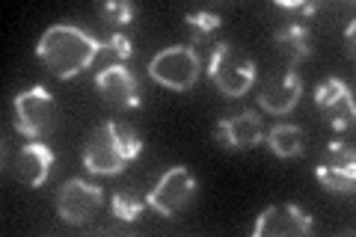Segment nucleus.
<instances>
[{
	"label": "nucleus",
	"instance_id": "4be33fe9",
	"mask_svg": "<svg viewBox=\"0 0 356 237\" xmlns=\"http://www.w3.org/2000/svg\"><path fill=\"white\" fill-rule=\"evenodd\" d=\"M353 30H356V27H353V21H350V24H348V42H350V51H353Z\"/></svg>",
	"mask_w": 356,
	"mask_h": 237
},
{
	"label": "nucleus",
	"instance_id": "412c9836",
	"mask_svg": "<svg viewBox=\"0 0 356 237\" xmlns=\"http://www.w3.org/2000/svg\"><path fill=\"white\" fill-rule=\"evenodd\" d=\"M276 9H282V13H288V15H294L297 21H309V18H315L318 15V3H306V0H280V3H273Z\"/></svg>",
	"mask_w": 356,
	"mask_h": 237
},
{
	"label": "nucleus",
	"instance_id": "ddd939ff",
	"mask_svg": "<svg viewBox=\"0 0 356 237\" xmlns=\"http://www.w3.org/2000/svg\"><path fill=\"white\" fill-rule=\"evenodd\" d=\"M54 169V152L48 142L42 140H27L15 154V178L24 187H42L51 178Z\"/></svg>",
	"mask_w": 356,
	"mask_h": 237
},
{
	"label": "nucleus",
	"instance_id": "0eeeda50",
	"mask_svg": "<svg viewBox=\"0 0 356 237\" xmlns=\"http://www.w3.org/2000/svg\"><path fill=\"white\" fill-rule=\"evenodd\" d=\"M315 178L318 184L330 190V193H353L356 184V154L341 137H332L327 142L324 154H321V163L315 166Z\"/></svg>",
	"mask_w": 356,
	"mask_h": 237
},
{
	"label": "nucleus",
	"instance_id": "f3484780",
	"mask_svg": "<svg viewBox=\"0 0 356 237\" xmlns=\"http://www.w3.org/2000/svg\"><path fill=\"white\" fill-rule=\"evenodd\" d=\"M146 199H140L137 193H131V190H116L113 196H110V213H113L116 222H137L143 217V211H146Z\"/></svg>",
	"mask_w": 356,
	"mask_h": 237
},
{
	"label": "nucleus",
	"instance_id": "6ab92c4d",
	"mask_svg": "<svg viewBox=\"0 0 356 237\" xmlns=\"http://www.w3.org/2000/svg\"><path fill=\"white\" fill-rule=\"evenodd\" d=\"M98 15L107 18L110 24L125 27V24H131V21L137 18V6L128 3V0H107V3L98 6Z\"/></svg>",
	"mask_w": 356,
	"mask_h": 237
},
{
	"label": "nucleus",
	"instance_id": "39448f33",
	"mask_svg": "<svg viewBox=\"0 0 356 237\" xmlns=\"http://www.w3.org/2000/svg\"><path fill=\"white\" fill-rule=\"evenodd\" d=\"M199 74H202V60H199L193 44H170V48L154 54L149 63V77L170 92L193 89Z\"/></svg>",
	"mask_w": 356,
	"mask_h": 237
},
{
	"label": "nucleus",
	"instance_id": "a211bd4d",
	"mask_svg": "<svg viewBox=\"0 0 356 237\" xmlns=\"http://www.w3.org/2000/svg\"><path fill=\"white\" fill-rule=\"evenodd\" d=\"M184 24L191 27V44H196V42H205L214 30H220L222 18L217 13H211V9H196V13L184 15Z\"/></svg>",
	"mask_w": 356,
	"mask_h": 237
},
{
	"label": "nucleus",
	"instance_id": "423d86ee",
	"mask_svg": "<svg viewBox=\"0 0 356 237\" xmlns=\"http://www.w3.org/2000/svg\"><path fill=\"white\" fill-rule=\"evenodd\" d=\"M196 175L191 172L187 166H170L166 172L158 178V184H154L149 190V196H146V205L154 211V213H161V217H175L178 211H184L187 205L193 202L196 196Z\"/></svg>",
	"mask_w": 356,
	"mask_h": 237
},
{
	"label": "nucleus",
	"instance_id": "7ed1b4c3",
	"mask_svg": "<svg viewBox=\"0 0 356 237\" xmlns=\"http://www.w3.org/2000/svg\"><path fill=\"white\" fill-rule=\"evenodd\" d=\"M15 110V131L24 140H44L48 133L57 128L60 107L57 98L51 95L48 86H27L13 98Z\"/></svg>",
	"mask_w": 356,
	"mask_h": 237
},
{
	"label": "nucleus",
	"instance_id": "f8f14e48",
	"mask_svg": "<svg viewBox=\"0 0 356 237\" xmlns=\"http://www.w3.org/2000/svg\"><path fill=\"white\" fill-rule=\"evenodd\" d=\"M214 133H217V142L226 145V149L247 152L264 140V125L255 110H238V113H232V116L220 119Z\"/></svg>",
	"mask_w": 356,
	"mask_h": 237
},
{
	"label": "nucleus",
	"instance_id": "dca6fc26",
	"mask_svg": "<svg viewBox=\"0 0 356 237\" xmlns=\"http://www.w3.org/2000/svg\"><path fill=\"white\" fill-rule=\"evenodd\" d=\"M267 149L276 157H282V161H291V157H300L306 152V133L300 125L280 122V125H273L270 133H267Z\"/></svg>",
	"mask_w": 356,
	"mask_h": 237
},
{
	"label": "nucleus",
	"instance_id": "9d476101",
	"mask_svg": "<svg viewBox=\"0 0 356 237\" xmlns=\"http://www.w3.org/2000/svg\"><path fill=\"white\" fill-rule=\"evenodd\" d=\"M315 107L327 116L332 131L344 133L353 125V116H356V101H353L350 83H344L341 77H324L315 86Z\"/></svg>",
	"mask_w": 356,
	"mask_h": 237
},
{
	"label": "nucleus",
	"instance_id": "4468645a",
	"mask_svg": "<svg viewBox=\"0 0 356 237\" xmlns=\"http://www.w3.org/2000/svg\"><path fill=\"white\" fill-rule=\"evenodd\" d=\"M300 98H303V81H300L294 69H285L259 92V104L261 110L273 113V116H288L300 104Z\"/></svg>",
	"mask_w": 356,
	"mask_h": 237
},
{
	"label": "nucleus",
	"instance_id": "20e7f679",
	"mask_svg": "<svg viewBox=\"0 0 356 237\" xmlns=\"http://www.w3.org/2000/svg\"><path fill=\"white\" fill-rule=\"evenodd\" d=\"M208 77L226 98L247 95L255 83V63L247 54H241L235 44L217 42L208 56Z\"/></svg>",
	"mask_w": 356,
	"mask_h": 237
},
{
	"label": "nucleus",
	"instance_id": "f03ea898",
	"mask_svg": "<svg viewBox=\"0 0 356 237\" xmlns=\"http://www.w3.org/2000/svg\"><path fill=\"white\" fill-rule=\"evenodd\" d=\"M143 154V137L131 125L104 122L83 145V166L92 175H122Z\"/></svg>",
	"mask_w": 356,
	"mask_h": 237
},
{
	"label": "nucleus",
	"instance_id": "aec40b11",
	"mask_svg": "<svg viewBox=\"0 0 356 237\" xmlns=\"http://www.w3.org/2000/svg\"><path fill=\"white\" fill-rule=\"evenodd\" d=\"M104 51L113 54L119 63H125V60H131V56H134V42H131L128 33L116 30V33H110V36L104 39Z\"/></svg>",
	"mask_w": 356,
	"mask_h": 237
},
{
	"label": "nucleus",
	"instance_id": "f257e3e1",
	"mask_svg": "<svg viewBox=\"0 0 356 237\" xmlns=\"http://www.w3.org/2000/svg\"><path fill=\"white\" fill-rule=\"evenodd\" d=\"M102 51H104V42L95 39L89 30L72 24V21L51 24L36 42L39 63L54 77H60V81H72V77L83 74Z\"/></svg>",
	"mask_w": 356,
	"mask_h": 237
},
{
	"label": "nucleus",
	"instance_id": "2eb2a0df",
	"mask_svg": "<svg viewBox=\"0 0 356 237\" xmlns=\"http://www.w3.org/2000/svg\"><path fill=\"white\" fill-rule=\"evenodd\" d=\"M273 42L282 48V54L288 56V69H297L303 60L312 56V27L309 21H285V24L273 33Z\"/></svg>",
	"mask_w": 356,
	"mask_h": 237
},
{
	"label": "nucleus",
	"instance_id": "1a4fd4ad",
	"mask_svg": "<svg viewBox=\"0 0 356 237\" xmlns=\"http://www.w3.org/2000/svg\"><path fill=\"white\" fill-rule=\"evenodd\" d=\"M102 205H104V190L92 181H83V178H69L57 193V213L69 225L89 222L102 211Z\"/></svg>",
	"mask_w": 356,
	"mask_h": 237
},
{
	"label": "nucleus",
	"instance_id": "6e6552de",
	"mask_svg": "<svg viewBox=\"0 0 356 237\" xmlns=\"http://www.w3.org/2000/svg\"><path fill=\"white\" fill-rule=\"evenodd\" d=\"M315 222L306 208L294 205V202H276L267 205L259 217H255L250 234L252 237H303L312 234Z\"/></svg>",
	"mask_w": 356,
	"mask_h": 237
},
{
	"label": "nucleus",
	"instance_id": "9b49d317",
	"mask_svg": "<svg viewBox=\"0 0 356 237\" xmlns=\"http://www.w3.org/2000/svg\"><path fill=\"white\" fill-rule=\"evenodd\" d=\"M95 89L107 104L119 110H137L140 107V81L125 63H110L95 74Z\"/></svg>",
	"mask_w": 356,
	"mask_h": 237
}]
</instances>
